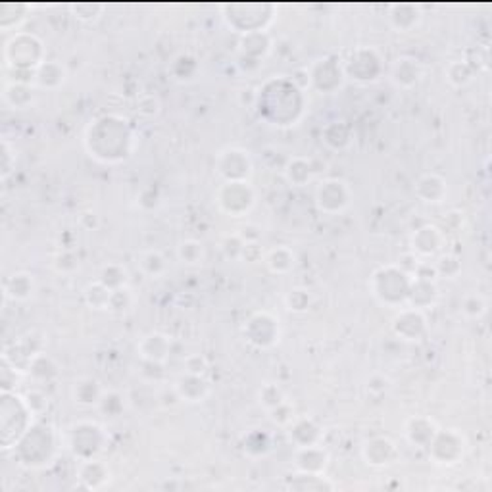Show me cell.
<instances>
[{"label":"cell","instance_id":"1","mask_svg":"<svg viewBox=\"0 0 492 492\" xmlns=\"http://www.w3.org/2000/svg\"><path fill=\"white\" fill-rule=\"evenodd\" d=\"M410 275L402 271L400 268L394 265H387L375 271L373 275V294L381 300L383 304L389 306H396V304L404 302L408 294H410Z\"/></svg>","mask_w":492,"mask_h":492},{"label":"cell","instance_id":"20","mask_svg":"<svg viewBox=\"0 0 492 492\" xmlns=\"http://www.w3.org/2000/svg\"><path fill=\"white\" fill-rule=\"evenodd\" d=\"M406 20H410L411 25H416L419 21V12L413 4H400V6L394 8V12L391 14V23L398 31H404Z\"/></svg>","mask_w":492,"mask_h":492},{"label":"cell","instance_id":"23","mask_svg":"<svg viewBox=\"0 0 492 492\" xmlns=\"http://www.w3.org/2000/svg\"><path fill=\"white\" fill-rule=\"evenodd\" d=\"M287 306H289V310L292 311L308 310V306H310V294H308V290H304V289L290 290L289 297H287Z\"/></svg>","mask_w":492,"mask_h":492},{"label":"cell","instance_id":"14","mask_svg":"<svg viewBox=\"0 0 492 492\" xmlns=\"http://www.w3.org/2000/svg\"><path fill=\"white\" fill-rule=\"evenodd\" d=\"M265 263L273 273H287L294 265V252L287 246H277V248L270 250Z\"/></svg>","mask_w":492,"mask_h":492},{"label":"cell","instance_id":"9","mask_svg":"<svg viewBox=\"0 0 492 492\" xmlns=\"http://www.w3.org/2000/svg\"><path fill=\"white\" fill-rule=\"evenodd\" d=\"M411 244H413V250H418L419 254L431 256V254L438 252L440 246H442V233L435 225H425V227L418 229V233L413 235Z\"/></svg>","mask_w":492,"mask_h":492},{"label":"cell","instance_id":"21","mask_svg":"<svg viewBox=\"0 0 492 492\" xmlns=\"http://www.w3.org/2000/svg\"><path fill=\"white\" fill-rule=\"evenodd\" d=\"M285 402L283 392L279 391V387L273 383H265L260 389V404L265 406L268 410H273L277 406H281Z\"/></svg>","mask_w":492,"mask_h":492},{"label":"cell","instance_id":"15","mask_svg":"<svg viewBox=\"0 0 492 492\" xmlns=\"http://www.w3.org/2000/svg\"><path fill=\"white\" fill-rule=\"evenodd\" d=\"M85 298H87V304L91 308H95V310H108L112 289H108L101 281H96V283L88 285L87 290H85Z\"/></svg>","mask_w":492,"mask_h":492},{"label":"cell","instance_id":"26","mask_svg":"<svg viewBox=\"0 0 492 492\" xmlns=\"http://www.w3.org/2000/svg\"><path fill=\"white\" fill-rule=\"evenodd\" d=\"M2 152H4V162H2V179H6L8 176H10V171H12V156L16 158V154L12 152V149H10V142L4 139L2 141Z\"/></svg>","mask_w":492,"mask_h":492},{"label":"cell","instance_id":"3","mask_svg":"<svg viewBox=\"0 0 492 492\" xmlns=\"http://www.w3.org/2000/svg\"><path fill=\"white\" fill-rule=\"evenodd\" d=\"M316 200L317 206L324 212L335 214L348 206L350 189L346 187V183L338 181V179H327V181L319 183L316 190Z\"/></svg>","mask_w":492,"mask_h":492},{"label":"cell","instance_id":"17","mask_svg":"<svg viewBox=\"0 0 492 492\" xmlns=\"http://www.w3.org/2000/svg\"><path fill=\"white\" fill-rule=\"evenodd\" d=\"M64 75H66V71H64V68H62L60 64H56V62H42L39 68L35 69V79H37V83L41 85V87H48L52 88L56 87V83L52 81V79H58V81H64Z\"/></svg>","mask_w":492,"mask_h":492},{"label":"cell","instance_id":"24","mask_svg":"<svg viewBox=\"0 0 492 492\" xmlns=\"http://www.w3.org/2000/svg\"><path fill=\"white\" fill-rule=\"evenodd\" d=\"M206 370H208V362L206 357L200 356V354H193L185 360V373H193V375H206Z\"/></svg>","mask_w":492,"mask_h":492},{"label":"cell","instance_id":"22","mask_svg":"<svg viewBox=\"0 0 492 492\" xmlns=\"http://www.w3.org/2000/svg\"><path fill=\"white\" fill-rule=\"evenodd\" d=\"M446 75H448V79H450L454 85H458V87L467 85V83L473 79L471 68H469L467 64H464V62H452L450 66H448Z\"/></svg>","mask_w":492,"mask_h":492},{"label":"cell","instance_id":"12","mask_svg":"<svg viewBox=\"0 0 492 492\" xmlns=\"http://www.w3.org/2000/svg\"><path fill=\"white\" fill-rule=\"evenodd\" d=\"M102 392L101 384L96 383L95 379H81L74 384V398L77 404L83 406H93V404H101Z\"/></svg>","mask_w":492,"mask_h":492},{"label":"cell","instance_id":"6","mask_svg":"<svg viewBox=\"0 0 492 492\" xmlns=\"http://www.w3.org/2000/svg\"><path fill=\"white\" fill-rule=\"evenodd\" d=\"M421 75H423L421 64L416 58H408V56L398 58L391 68V77L396 87H413L421 79Z\"/></svg>","mask_w":492,"mask_h":492},{"label":"cell","instance_id":"7","mask_svg":"<svg viewBox=\"0 0 492 492\" xmlns=\"http://www.w3.org/2000/svg\"><path fill=\"white\" fill-rule=\"evenodd\" d=\"M176 392L177 396L187 402H202L210 394V384L202 375L185 373L176 383Z\"/></svg>","mask_w":492,"mask_h":492},{"label":"cell","instance_id":"16","mask_svg":"<svg viewBox=\"0 0 492 492\" xmlns=\"http://www.w3.org/2000/svg\"><path fill=\"white\" fill-rule=\"evenodd\" d=\"M139 263H141V270L149 277H152V279L164 275L166 270H168L166 258H164L158 250H147V252H142L141 258H139Z\"/></svg>","mask_w":492,"mask_h":492},{"label":"cell","instance_id":"19","mask_svg":"<svg viewBox=\"0 0 492 492\" xmlns=\"http://www.w3.org/2000/svg\"><path fill=\"white\" fill-rule=\"evenodd\" d=\"M177 258L187 265H200L204 262V246L198 241H183L177 246Z\"/></svg>","mask_w":492,"mask_h":492},{"label":"cell","instance_id":"18","mask_svg":"<svg viewBox=\"0 0 492 492\" xmlns=\"http://www.w3.org/2000/svg\"><path fill=\"white\" fill-rule=\"evenodd\" d=\"M285 176H287V179H289L292 185L302 187V185H306V183L311 179L310 164L306 162V160H302V158H294V160H290L289 166L285 168Z\"/></svg>","mask_w":492,"mask_h":492},{"label":"cell","instance_id":"8","mask_svg":"<svg viewBox=\"0 0 492 492\" xmlns=\"http://www.w3.org/2000/svg\"><path fill=\"white\" fill-rule=\"evenodd\" d=\"M139 352L150 364H162L169 354V338L160 333H150L147 337H142Z\"/></svg>","mask_w":492,"mask_h":492},{"label":"cell","instance_id":"4","mask_svg":"<svg viewBox=\"0 0 492 492\" xmlns=\"http://www.w3.org/2000/svg\"><path fill=\"white\" fill-rule=\"evenodd\" d=\"M244 335L248 338L250 343L256 344L260 348H268L271 344H275L279 341V325H277V319L270 314L262 311L260 314V321L258 317L254 316L248 321V325L244 327Z\"/></svg>","mask_w":492,"mask_h":492},{"label":"cell","instance_id":"10","mask_svg":"<svg viewBox=\"0 0 492 492\" xmlns=\"http://www.w3.org/2000/svg\"><path fill=\"white\" fill-rule=\"evenodd\" d=\"M396 456V448L389 438H373L364 446V458L371 465H387Z\"/></svg>","mask_w":492,"mask_h":492},{"label":"cell","instance_id":"2","mask_svg":"<svg viewBox=\"0 0 492 492\" xmlns=\"http://www.w3.org/2000/svg\"><path fill=\"white\" fill-rule=\"evenodd\" d=\"M217 202L227 214L239 216L252 208L254 204V190L246 181H225L217 193Z\"/></svg>","mask_w":492,"mask_h":492},{"label":"cell","instance_id":"5","mask_svg":"<svg viewBox=\"0 0 492 492\" xmlns=\"http://www.w3.org/2000/svg\"><path fill=\"white\" fill-rule=\"evenodd\" d=\"M392 327L396 331V335L406 341H416L425 331V317L418 308H404L394 317Z\"/></svg>","mask_w":492,"mask_h":492},{"label":"cell","instance_id":"11","mask_svg":"<svg viewBox=\"0 0 492 492\" xmlns=\"http://www.w3.org/2000/svg\"><path fill=\"white\" fill-rule=\"evenodd\" d=\"M35 290V283L28 273H14L4 281V297L12 300H28Z\"/></svg>","mask_w":492,"mask_h":492},{"label":"cell","instance_id":"13","mask_svg":"<svg viewBox=\"0 0 492 492\" xmlns=\"http://www.w3.org/2000/svg\"><path fill=\"white\" fill-rule=\"evenodd\" d=\"M446 193L445 179L438 176H425L418 183V195L423 198L425 202H440Z\"/></svg>","mask_w":492,"mask_h":492},{"label":"cell","instance_id":"25","mask_svg":"<svg viewBox=\"0 0 492 492\" xmlns=\"http://www.w3.org/2000/svg\"><path fill=\"white\" fill-rule=\"evenodd\" d=\"M485 310H486V304H485V300L481 297H467L464 300V311L467 314V316H471V317H481L483 314H485Z\"/></svg>","mask_w":492,"mask_h":492}]
</instances>
